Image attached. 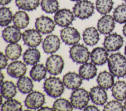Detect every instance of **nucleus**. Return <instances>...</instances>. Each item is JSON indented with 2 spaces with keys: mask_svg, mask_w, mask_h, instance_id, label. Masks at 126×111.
Listing matches in <instances>:
<instances>
[{
  "mask_svg": "<svg viewBox=\"0 0 126 111\" xmlns=\"http://www.w3.org/2000/svg\"><path fill=\"white\" fill-rule=\"evenodd\" d=\"M107 61L109 71L114 76L119 78L126 75V58L121 53L111 54Z\"/></svg>",
  "mask_w": 126,
  "mask_h": 111,
  "instance_id": "1",
  "label": "nucleus"
},
{
  "mask_svg": "<svg viewBox=\"0 0 126 111\" xmlns=\"http://www.w3.org/2000/svg\"><path fill=\"white\" fill-rule=\"evenodd\" d=\"M64 86L59 78L50 76L45 80L43 89L48 96L55 98L60 97L63 93Z\"/></svg>",
  "mask_w": 126,
  "mask_h": 111,
  "instance_id": "2",
  "label": "nucleus"
},
{
  "mask_svg": "<svg viewBox=\"0 0 126 111\" xmlns=\"http://www.w3.org/2000/svg\"><path fill=\"white\" fill-rule=\"evenodd\" d=\"M73 12L76 17L81 20L87 19L93 14L94 6L93 3L88 0H81L74 5Z\"/></svg>",
  "mask_w": 126,
  "mask_h": 111,
  "instance_id": "3",
  "label": "nucleus"
},
{
  "mask_svg": "<svg viewBox=\"0 0 126 111\" xmlns=\"http://www.w3.org/2000/svg\"><path fill=\"white\" fill-rule=\"evenodd\" d=\"M90 97L89 92L85 89L77 88L72 91L70 100L73 108L81 110L87 106Z\"/></svg>",
  "mask_w": 126,
  "mask_h": 111,
  "instance_id": "4",
  "label": "nucleus"
},
{
  "mask_svg": "<svg viewBox=\"0 0 126 111\" xmlns=\"http://www.w3.org/2000/svg\"><path fill=\"white\" fill-rule=\"evenodd\" d=\"M90 52L85 46L81 44L73 45L69 50V55L72 60L77 64L86 63L90 58Z\"/></svg>",
  "mask_w": 126,
  "mask_h": 111,
  "instance_id": "5",
  "label": "nucleus"
},
{
  "mask_svg": "<svg viewBox=\"0 0 126 111\" xmlns=\"http://www.w3.org/2000/svg\"><path fill=\"white\" fill-rule=\"evenodd\" d=\"M63 60L59 55H51L46 60V67L47 70L52 75H57L61 74L63 69Z\"/></svg>",
  "mask_w": 126,
  "mask_h": 111,
  "instance_id": "6",
  "label": "nucleus"
},
{
  "mask_svg": "<svg viewBox=\"0 0 126 111\" xmlns=\"http://www.w3.org/2000/svg\"><path fill=\"white\" fill-rule=\"evenodd\" d=\"M45 100L44 94L38 91H33L30 92L27 96L24 103L28 109L36 110L42 106Z\"/></svg>",
  "mask_w": 126,
  "mask_h": 111,
  "instance_id": "7",
  "label": "nucleus"
},
{
  "mask_svg": "<svg viewBox=\"0 0 126 111\" xmlns=\"http://www.w3.org/2000/svg\"><path fill=\"white\" fill-rule=\"evenodd\" d=\"M54 21L61 27H67L72 23L74 20V14L68 9L63 8L58 10L55 14Z\"/></svg>",
  "mask_w": 126,
  "mask_h": 111,
  "instance_id": "8",
  "label": "nucleus"
},
{
  "mask_svg": "<svg viewBox=\"0 0 126 111\" xmlns=\"http://www.w3.org/2000/svg\"><path fill=\"white\" fill-rule=\"evenodd\" d=\"M60 35L63 42L69 45L77 44L80 40L79 31L73 27H65L61 30Z\"/></svg>",
  "mask_w": 126,
  "mask_h": 111,
  "instance_id": "9",
  "label": "nucleus"
},
{
  "mask_svg": "<svg viewBox=\"0 0 126 111\" xmlns=\"http://www.w3.org/2000/svg\"><path fill=\"white\" fill-rule=\"evenodd\" d=\"M123 38L116 33L110 34L105 37L103 44L107 51H115L120 49L123 45Z\"/></svg>",
  "mask_w": 126,
  "mask_h": 111,
  "instance_id": "10",
  "label": "nucleus"
},
{
  "mask_svg": "<svg viewBox=\"0 0 126 111\" xmlns=\"http://www.w3.org/2000/svg\"><path fill=\"white\" fill-rule=\"evenodd\" d=\"M24 44L31 47L38 46L42 41V36L40 32L36 29L26 30L22 34Z\"/></svg>",
  "mask_w": 126,
  "mask_h": 111,
  "instance_id": "11",
  "label": "nucleus"
},
{
  "mask_svg": "<svg viewBox=\"0 0 126 111\" xmlns=\"http://www.w3.org/2000/svg\"><path fill=\"white\" fill-rule=\"evenodd\" d=\"M35 26L38 31L43 34H46L51 33L54 30L56 23L50 17L42 16L36 19Z\"/></svg>",
  "mask_w": 126,
  "mask_h": 111,
  "instance_id": "12",
  "label": "nucleus"
},
{
  "mask_svg": "<svg viewBox=\"0 0 126 111\" xmlns=\"http://www.w3.org/2000/svg\"><path fill=\"white\" fill-rule=\"evenodd\" d=\"M115 21L113 17L110 15H104L98 21L97 30L104 35L110 34L114 29Z\"/></svg>",
  "mask_w": 126,
  "mask_h": 111,
  "instance_id": "13",
  "label": "nucleus"
},
{
  "mask_svg": "<svg viewBox=\"0 0 126 111\" xmlns=\"http://www.w3.org/2000/svg\"><path fill=\"white\" fill-rule=\"evenodd\" d=\"M60 40L58 36L51 34L46 37L43 40L42 48L45 53L52 54L60 48Z\"/></svg>",
  "mask_w": 126,
  "mask_h": 111,
  "instance_id": "14",
  "label": "nucleus"
},
{
  "mask_svg": "<svg viewBox=\"0 0 126 111\" xmlns=\"http://www.w3.org/2000/svg\"><path fill=\"white\" fill-rule=\"evenodd\" d=\"M2 36L3 40L9 43H17L22 36L20 29L15 25L8 26L2 31Z\"/></svg>",
  "mask_w": 126,
  "mask_h": 111,
  "instance_id": "15",
  "label": "nucleus"
},
{
  "mask_svg": "<svg viewBox=\"0 0 126 111\" xmlns=\"http://www.w3.org/2000/svg\"><path fill=\"white\" fill-rule=\"evenodd\" d=\"M89 94L92 102L95 105H103L107 101V93L105 89L99 86H95L91 88Z\"/></svg>",
  "mask_w": 126,
  "mask_h": 111,
  "instance_id": "16",
  "label": "nucleus"
},
{
  "mask_svg": "<svg viewBox=\"0 0 126 111\" xmlns=\"http://www.w3.org/2000/svg\"><path fill=\"white\" fill-rule=\"evenodd\" d=\"M27 71V67L25 63L22 61H15L11 62L7 68V73L11 77L19 78L23 76Z\"/></svg>",
  "mask_w": 126,
  "mask_h": 111,
  "instance_id": "17",
  "label": "nucleus"
},
{
  "mask_svg": "<svg viewBox=\"0 0 126 111\" xmlns=\"http://www.w3.org/2000/svg\"><path fill=\"white\" fill-rule=\"evenodd\" d=\"M82 78L79 74L74 72H69L63 77V82L68 89L74 90L82 84Z\"/></svg>",
  "mask_w": 126,
  "mask_h": 111,
  "instance_id": "18",
  "label": "nucleus"
},
{
  "mask_svg": "<svg viewBox=\"0 0 126 111\" xmlns=\"http://www.w3.org/2000/svg\"><path fill=\"white\" fill-rule=\"evenodd\" d=\"M108 56L107 50L101 47L94 48L90 54L92 62L97 66H101L105 64L108 60Z\"/></svg>",
  "mask_w": 126,
  "mask_h": 111,
  "instance_id": "19",
  "label": "nucleus"
},
{
  "mask_svg": "<svg viewBox=\"0 0 126 111\" xmlns=\"http://www.w3.org/2000/svg\"><path fill=\"white\" fill-rule=\"evenodd\" d=\"M94 63H85L79 69V74L83 79L89 80L94 78L97 73V68Z\"/></svg>",
  "mask_w": 126,
  "mask_h": 111,
  "instance_id": "20",
  "label": "nucleus"
},
{
  "mask_svg": "<svg viewBox=\"0 0 126 111\" xmlns=\"http://www.w3.org/2000/svg\"><path fill=\"white\" fill-rule=\"evenodd\" d=\"M83 39L88 45H95L99 40V34L94 27H89L85 29L83 33Z\"/></svg>",
  "mask_w": 126,
  "mask_h": 111,
  "instance_id": "21",
  "label": "nucleus"
},
{
  "mask_svg": "<svg viewBox=\"0 0 126 111\" xmlns=\"http://www.w3.org/2000/svg\"><path fill=\"white\" fill-rule=\"evenodd\" d=\"M114 75L106 70L100 72L97 77L96 81L98 86L105 89L111 88L114 83Z\"/></svg>",
  "mask_w": 126,
  "mask_h": 111,
  "instance_id": "22",
  "label": "nucleus"
},
{
  "mask_svg": "<svg viewBox=\"0 0 126 111\" xmlns=\"http://www.w3.org/2000/svg\"><path fill=\"white\" fill-rule=\"evenodd\" d=\"M112 95L118 101H123L126 99V83L124 81H118L114 84Z\"/></svg>",
  "mask_w": 126,
  "mask_h": 111,
  "instance_id": "23",
  "label": "nucleus"
},
{
  "mask_svg": "<svg viewBox=\"0 0 126 111\" xmlns=\"http://www.w3.org/2000/svg\"><path fill=\"white\" fill-rule=\"evenodd\" d=\"M40 52L34 47L27 49L23 54V60L28 65H34L36 64L40 59Z\"/></svg>",
  "mask_w": 126,
  "mask_h": 111,
  "instance_id": "24",
  "label": "nucleus"
},
{
  "mask_svg": "<svg viewBox=\"0 0 126 111\" xmlns=\"http://www.w3.org/2000/svg\"><path fill=\"white\" fill-rule=\"evenodd\" d=\"M0 93L5 99H11L16 94V86L12 81H6L3 82L0 85Z\"/></svg>",
  "mask_w": 126,
  "mask_h": 111,
  "instance_id": "25",
  "label": "nucleus"
},
{
  "mask_svg": "<svg viewBox=\"0 0 126 111\" xmlns=\"http://www.w3.org/2000/svg\"><path fill=\"white\" fill-rule=\"evenodd\" d=\"M30 18L28 14L24 11H18L14 15L13 22L14 25L19 29L26 28L29 24Z\"/></svg>",
  "mask_w": 126,
  "mask_h": 111,
  "instance_id": "26",
  "label": "nucleus"
},
{
  "mask_svg": "<svg viewBox=\"0 0 126 111\" xmlns=\"http://www.w3.org/2000/svg\"><path fill=\"white\" fill-rule=\"evenodd\" d=\"M22 51V46L20 44L16 43H10L6 46L5 53L8 59L11 60L18 59L21 55Z\"/></svg>",
  "mask_w": 126,
  "mask_h": 111,
  "instance_id": "27",
  "label": "nucleus"
},
{
  "mask_svg": "<svg viewBox=\"0 0 126 111\" xmlns=\"http://www.w3.org/2000/svg\"><path fill=\"white\" fill-rule=\"evenodd\" d=\"M47 71L46 67L43 64H35L32 67L30 75L33 80L39 82L45 78Z\"/></svg>",
  "mask_w": 126,
  "mask_h": 111,
  "instance_id": "28",
  "label": "nucleus"
},
{
  "mask_svg": "<svg viewBox=\"0 0 126 111\" xmlns=\"http://www.w3.org/2000/svg\"><path fill=\"white\" fill-rule=\"evenodd\" d=\"M17 86L19 90L23 94L31 92L33 88V84L32 79L27 76H22L19 78Z\"/></svg>",
  "mask_w": 126,
  "mask_h": 111,
  "instance_id": "29",
  "label": "nucleus"
},
{
  "mask_svg": "<svg viewBox=\"0 0 126 111\" xmlns=\"http://www.w3.org/2000/svg\"><path fill=\"white\" fill-rule=\"evenodd\" d=\"M39 3V0H15L16 5L19 9L28 11L36 9Z\"/></svg>",
  "mask_w": 126,
  "mask_h": 111,
  "instance_id": "30",
  "label": "nucleus"
},
{
  "mask_svg": "<svg viewBox=\"0 0 126 111\" xmlns=\"http://www.w3.org/2000/svg\"><path fill=\"white\" fill-rule=\"evenodd\" d=\"M113 4V0H96L95 7L100 14L106 15L112 10Z\"/></svg>",
  "mask_w": 126,
  "mask_h": 111,
  "instance_id": "31",
  "label": "nucleus"
},
{
  "mask_svg": "<svg viewBox=\"0 0 126 111\" xmlns=\"http://www.w3.org/2000/svg\"><path fill=\"white\" fill-rule=\"evenodd\" d=\"M2 111H20L22 110V105L16 99H9L5 101L1 106Z\"/></svg>",
  "mask_w": 126,
  "mask_h": 111,
  "instance_id": "32",
  "label": "nucleus"
},
{
  "mask_svg": "<svg viewBox=\"0 0 126 111\" xmlns=\"http://www.w3.org/2000/svg\"><path fill=\"white\" fill-rule=\"evenodd\" d=\"M40 5L42 10L49 14L56 13L59 7V3L57 0H42Z\"/></svg>",
  "mask_w": 126,
  "mask_h": 111,
  "instance_id": "33",
  "label": "nucleus"
},
{
  "mask_svg": "<svg viewBox=\"0 0 126 111\" xmlns=\"http://www.w3.org/2000/svg\"><path fill=\"white\" fill-rule=\"evenodd\" d=\"M115 21L120 24L126 23V4L118 5L113 12Z\"/></svg>",
  "mask_w": 126,
  "mask_h": 111,
  "instance_id": "34",
  "label": "nucleus"
},
{
  "mask_svg": "<svg viewBox=\"0 0 126 111\" xmlns=\"http://www.w3.org/2000/svg\"><path fill=\"white\" fill-rule=\"evenodd\" d=\"M12 13L6 7H1L0 9V25L1 26H7L13 20Z\"/></svg>",
  "mask_w": 126,
  "mask_h": 111,
  "instance_id": "35",
  "label": "nucleus"
},
{
  "mask_svg": "<svg viewBox=\"0 0 126 111\" xmlns=\"http://www.w3.org/2000/svg\"><path fill=\"white\" fill-rule=\"evenodd\" d=\"M53 108L56 111H71L73 110V107L68 100L64 98H59L54 102Z\"/></svg>",
  "mask_w": 126,
  "mask_h": 111,
  "instance_id": "36",
  "label": "nucleus"
},
{
  "mask_svg": "<svg viewBox=\"0 0 126 111\" xmlns=\"http://www.w3.org/2000/svg\"><path fill=\"white\" fill-rule=\"evenodd\" d=\"M124 108L122 104L118 101L112 100L108 102L104 107L103 111H123Z\"/></svg>",
  "mask_w": 126,
  "mask_h": 111,
  "instance_id": "37",
  "label": "nucleus"
},
{
  "mask_svg": "<svg viewBox=\"0 0 126 111\" xmlns=\"http://www.w3.org/2000/svg\"><path fill=\"white\" fill-rule=\"evenodd\" d=\"M0 69H2L3 68H5L6 66L7 65V62H8V59H7V57L6 55H4V54L1 52H0Z\"/></svg>",
  "mask_w": 126,
  "mask_h": 111,
  "instance_id": "38",
  "label": "nucleus"
},
{
  "mask_svg": "<svg viewBox=\"0 0 126 111\" xmlns=\"http://www.w3.org/2000/svg\"><path fill=\"white\" fill-rule=\"evenodd\" d=\"M84 111H98L99 110L94 105H89L86 106L85 108H84Z\"/></svg>",
  "mask_w": 126,
  "mask_h": 111,
  "instance_id": "39",
  "label": "nucleus"
},
{
  "mask_svg": "<svg viewBox=\"0 0 126 111\" xmlns=\"http://www.w3.org/2000/svg\"><path fill=\"white\" fill-rule=\"evenodd\" d=\"M38 111H54V109L53 108H51L49 107H41L38 109Z\"/></svg>",
  "mask_w": 126,
  "mask_h": 111,
  "instance_id": "40",
  "label": "nucleus"
},
{
  "mask_svg": "<svg viewBox=\"0 0 126 111\" xmlns=\"http://www.w3.org/2000/svg\"><path fill=\"white\" fill-rule=\"evenodd\" d=\"M12 0H0V3L2 5H7Z\"/></svg>",
  "mask_w": 126,
  "mask_h": 111,
  "instance_id": "41",
  "label": "nucleus"
},
{
  "mask_svg": "<svg viewBox=\"0 0 126 111\" xmlns=\"http://www.w3.org/2000/svg\"><path fill=\"white\" fill-rule=\"evenodd\" d=\"M123 33L124 35L126 37V23H125V24L123 26Z\"/></svg>",
  "mask_w": 126,
  "mask_h": 111,
  "instance_id": "42",
  "label": "nucleus"
},
{
  "mask_svg": "<svg viewBox=\"0 0 126 111\" xmlns=\"http://www.w3.org/2000/svg\"><path fill=\"white\" fill-rule=\"evenodd\" d=\"M4 78V75H3V73L1 72H0V85L3 83Z\"/></svg>",
  "mask_w": 126,
  "mask_h": 111,
  "instance_id": "43",
  "label": "nucleus"
},
{
  "mask_svg": "<svg viewBox=\"0 0 126 111\" xmlns=\"http://www.w3.org/2000/svg\"><path fill=\"white\" fill-rule=\"evenodd\" d=\"M124 110H125L126 111V100L124 103Z\"/></svg>",
  "mask_w": 126,
  "mask_h": 111,
  "instance_id": "44",
  "label": "nucleus"
},
{
  "mask_svg": "<svg viewBox=\"0 0 126 111\" xmlns=\"http://www.w3.org/2000/svg\"><path fill=\"white\" fill-rule=\"evenodd\" d=\"M125 54L126 56V46L125 47Z\"/></svg>",
  "mask_w": 126,
  "mask_h": 111,
  "instance_id": "45",
  "label": "nucleus"
},
{
  "mask_svg": "<svg viewBox=\"0 0 126 111\" xmlns=\"http://www.w3.org/2000/svg\"><path fill=\"white\" fill-rule=\"evenodd\" d=\"M71 1H78L79 0H70Z\"/></svg>",
  "mask_w": 126,
  "mask_h": 111,
  "instance_id": "46",
  "label": "nucleus"
},
{
  "mask_svg": "<svg viewBox=\"0 0 126 111\" xmlns=\"http://www.w3.org/2000/svg\"><path fill=\"white\" fill-rule=\"evenodd\" d=\"M125 2H126V0H123Z\"/></svg>",
  "mask_w": 126,
  "mask_h": 111,
  "instance_id": "47",
  "label": "nucleus"
}]
</instances>
